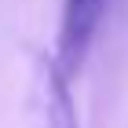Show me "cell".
I'll return each instance as SVG.
<instances>
[{"instance_id": "1", "label": "cell", "mask_w": 128, "mask_h": 128, "mask_svg": "<svg viewBox=\"0 0 128 128\" xmlns=\"http://www.w3.org/2000/svg\"><path fill=\"white\" fill-rule=\"evenodd\" d=\"M110 0H62V18H59V62L62 73H73L88 59L92 44L99 37V26L106 18Z\"/></svg>"}, {"instance_id": "2", "label": "cell", "mask_w": 128, "mask_h": 128, "mask_svg": "<svg viewBox=\"0 0 128 128\" xmlns=\"http://www.w3.org/2000/svg\"><path fill=\"white\" fill-rule=\"evenodd\" d=\"M37 102H40V128H77V114L66 92V73L55 62H44L37 73Z\"/></svg>"}]
</instances>
